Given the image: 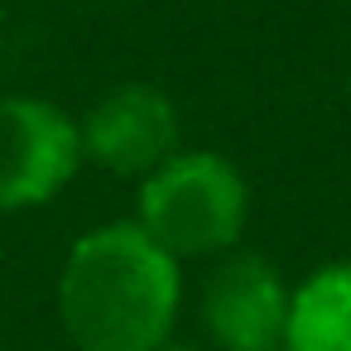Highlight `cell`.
Returning a JSON list of instances; mask_svg holds the SVG:
<instances>
[{
  "label": "cell",
  "mask_w": 351,
  "mask_h": 351,
  "mask_svg": "<svg viewBox=\"0 0 351 351\" xmlns=\"http://www.w3.org/2000/svg\"><path fill=\"white\" fill-rule=\"evenodd\" d=\"M178 298L183 269L140 221H106L77 236L58 274V317L77 351L169 346Z\"/></svg>",
  "instance_id": "6da1fadb"
},
{
  "label": "cell",
  "mask_w": 351,
  "mask_h": 351,
  "mask_svg": "<svg viewBox=\"0 0 351 351\" xmlns=\"http://www.w3.org/2000/svg\"><path fill=\"white\" fill-rule=\"evenodd\" d=\"M250 193L231 159L212 149H178L149 178H140L135 221L183 265L207 255H231L245 231Z\"/></svg>",
  "instance_id": "7a4b0ae2"
},
{
  "label": "cell",
  "mask_w": 351,
  "mask_h": 351,
  "mask_svg": "<svg viewBox=\"0 0 351 351\" xmlns=\"http://www.w3.org/2000/svg\"><path fill=\"white\" fill-rule=\"evenodd\" d=\"M82 159V130L44 97H0V212L53 202Z\"/></svg>",
  "instance_id": "3957f363"
},
{
  "label": "cell",
  "mask_w": 351,
  "mask_h": 351,
  "mask_svg": "<svg viewBox=\"0 0 351 351\" xmlns=\"http://www.w3.org/2000/svg\"><path fill=\"white\" fill-rule=\"evenodd\" d=\"M178 106L154 82H121L82 121V154H92L111 173L149 178L159 164L178 154Z\"/></svg>",
  "instance_id": "277c9868"
},
{
  "label": "cell",
  "mask_w": 351,
  "mask_h": 351,
  "mask_svg": "<svg viewBox=\"0 0 351 351\" xmlns=\"http://www.w3.org/2000/svg\"><path fill=\"white\" fill-rule=\"evenodd\" d=\"M289 293L265 255L231 250L202 284V322L221 351H284Z\"/></svg>",
  "instance_id": "5b68a950"
},
{
  "label": "cell",
  "mask_w": 351,
  "mask_h": 351,
  "mask_svg": "<svg viewBox=\"0 0 351 351\" xmlns=\"http://www.w3.org/2000/svg\"><path fill=\"white\" fill-rule=\"evenodd\" d=\"M284 351H351V260L313 269L289 293Z\"/></svg>",
  "instance_id": "8992f818"
},
{
  "label": "cell",
  "mask_w": 351,
  "mask_h": 351,
  "mask_svg": "<svg viewBox=\"0 0 351 351\" xmlns=\"http://www.w3.org/2000/svg\"><path fill=\"white\" fill-rule=\"evenodd\" d=\"M346 106H351V58H346Z\"/></svg>",
  "instance_id": "52a82bcc"
},
{
  "label": "cell",
  "mask_w": 351,
  "mask_h": 351,
  "mask_svg": "<svg viewBox=\"0 0 351 351\" xmlns=\"http://www.w3.org/2000/svg\"><path fill=\"white\" fill-rule=\"evenodd\" d=\"M159 351H193V346H159Z\"/></svg>",
  "instance_id": "ba28073f"
}]
</instances>
